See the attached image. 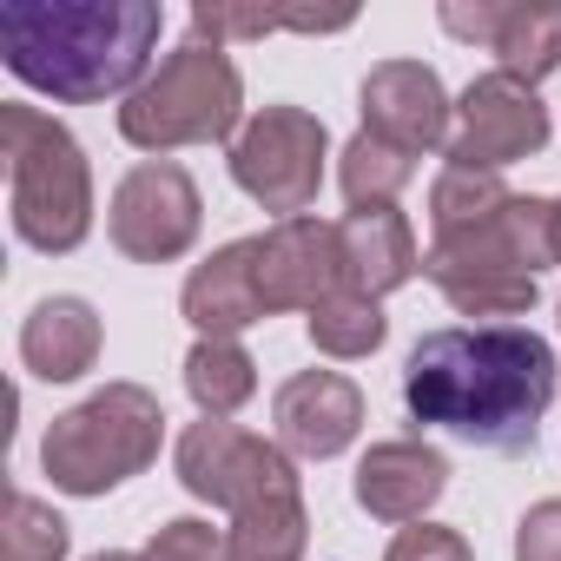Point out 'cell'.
<instances>
[{
  "label": "cell",
  "mask_w": 561,
  "mask_h": 561,
  "mask_svg": "<svg viewBox=\"0 0 561 561\" xmlns=\"http://www.w3.org/2000/svg\"><path fill=\"white\" fill-rule=\"evenodd\" d=\"M403 403L476 449L522 456L554 403V351L528 324H449L430 331L403 364Z\"/></svg>",
  "instance_id": "6da1fadb"
},
{
  "label": "cell",
  "mask_w": 561,
  "mask_h": 561,
  "mask_svg": "<svg viewBox=\"0 0 561 561\" xmlns=\"http://www.w3.org/2000/svg\"><path fill=\"white\" fill-rule=\"evenodd\" d=\"M165 8L159 0H8L0 60L8 73L60 106H93L106 93H139Z\"/></svg>",
  "instance_id": "7a4b0ae2"
},
{
  "label": "cell",
  "mask_w": 561,
  "mask_h": 561,
  "mask_svg": "<svg viewBox=\"0 0 561 561\" xmlns=\"http://www.w3.org/2000/svg\"><path fill=\"white\" fill-rule=\"evenodd\" d=\"M554 264V198H508L489 225L449 231L423 251L430 285L462 318H522L535 311V277Z\"/></svg>",
  "instance_id": "3957f363"
},
{
  "label": "cell",
  "mask_w": 561,
  "mask_h": 561,
  "mask_svg": "<svg viewBox=\"0 0 561 561\" xmlns=\"http://www.w3.org/2000/svg\"><path fill=\"white\" fill-rule=\"evenodd\" d=\"M0 146H8V211L21 244L67 257L93 231V172L80 139L41 106H0Z\"/></svg>",
  "instance_id": "277c9868"
},
{
  "label": "cell",
  "mask_w": 561,
  "mask_h": 561,
  "mask_svg": "<svg viewBox=\"0 0 561 561\" xmlns=\"http://www.w3.org/2000/svg\"><path fill=\"white\" fill-rule=\"evenodd\" d=\"M244 80L231 67L225 47H205V41H185L172 47L139 93H126L119 106V133L126 146L139 152H179V146H218V139H238L244 126Z\"/></svg>",
  "instance_id": "5b68a950"
},
{
  "label": "cell",
  "mask_w": 561,
  "mask_h": 561,
  "mask_svg": "<svg viewBox=\"0 0 561 561\" xmlns=\"http://www.w3.org/2000/svg\"><path fill=\"white\" fill-rule=\"evenodd\" d=\"M165 436V410L146 383H106L87 403H73L67 416H54L41 462L54 476V489L67 495H106L119 482H133L139 469H152Z\"/></svg>",
  "instance_id": "8992f818"
},
{
  "label": "cell",
  "mask_w": 561,
  "mask_h": 561,
  "mask_svg": "<svg viewBox=\"0 0 561 561\" xmlns=\"http://www.w3.org/2000/svg\"><path fill=\"white\" fill-rule=\"evenodd\" d=\"M324 159H331V133L305 106H264L231 139V179H238V192L257 198L277 218H305L318 205Z\"/></svg>",
  "instance_id": "52a82bcc"
},
{
  "label": "cell",
  "mask_w": 561,
  "mask_h": 561,
  "mask_svg": "<svg viewBox=\"0 0 561 561\" xmlns=\"http://www.w3.org/2000/svg\"><path fill=\"white\" fill-rule=\"evenodd\" d=\"M179 482L198 502L238 515V508H251V502H264L277 489H298V462L277 449V443L238 430L231 416H198L179 436Z\"/></svg>",
  "instance_id": "ba28073f"
},
{
  "label": "cell",
  "mask_w": 561,
  "mask_h": 561,
  "mask_svg": "<svg viewBox=\"0 0 561 561\" xmlns=\"http://www.w3.org/2000/svg\"><path fill=\"white\" fill-rule=\"evenodd\" d=\"M198 225H205V198L192 185L185 165L172 159H146L119 179L113 192V211H106V231L113 244L133 257V264H172L198 244Z\"/></svg>",
  "instance_id": "9c48e42d"
},
{
  "label": "cell",
  "mask_w": 561,
  "mask_h": 561,
  "mask_svg": "<svg viewBox=\"0 0 561 561\" xmlns=\"http://www.w3.org/2000/svg\"><path fill=\"white\" fill-rule=\"evenodd\" d=\"M548 146V106L535 100V87L508 80L502 67L469 80V93L456 100V126H449V165L469 172H502L515 159H535Z\"/></svg>",
  "instance_id": "30bf717a"
},
{
  "label": "cell",
  "mask_w": 561,
  "mask_h": 561,
  "mask_svg": "<svg viewBox=\"0 0 561 561\" xmlns=\"http://www.w3.org/2000/svg\"><path fill=\"white\" fill-rule=\"evenodd\" d=\"M257 257V298L264 311H318L324 298L344 291V251H337V225L324 218H277L271 231L251 238Z\"/></svg>",
  "instance_id": "8fae6325"
},
{
  "label": "cell",
  "mask_w": 561,
  "mask_h": 561,
  "mask_svg": "<svg viewBox=\"0 0 561 561\" xmlns=\"http://www.w3.org/2000/svg\"><path fill=\"white\" fill-rule=\"evenodd\" d=\"M271 430H277V449L285 456L331 462L364 430V390L344 370H298L285 390L271 397Z\"/></svg>",
  "instance_id": "7c38bea8"
},
{
  "label": "cell",
  "mask_w": 561,
  "mask_h": 561,
  "mask_svg": "<svg viewBox=\"0 0 561 561\" xmlns=\"http://www.w3.org/2000/svg\"><path fill=\"white\" fill-rule=\"evenodd\" d=\"M449 126H456V106L436 80V67L423 60H383L364 73V133L390 139L397 152H430V146H449Z\"/></svg>",
  "instance_id": "4fadbf2b"
},
{
  "label": "cell",
  "mask_w": 561,
  "mask_h": 561,
  "mask_svg": "<svg viewBox=\"0 0 561 561\" xmlns=\"http://www.w3.org/2000/svg\"><path fill=\"white\" fill-rule=\"evenodd\" d=\"M449 489V462L443 449L397 436V443H370V456L357 462V508L377 522H423Z\"/></svg>",
  "instance_id": "5bb4252c"
},
{
  "label": "cell",
  "mask_w": 561,
  "mask_h": 561,
  "mask_svg": "<svg viewBox=\"0 0 561 561\" xmlns=\"http://www.w3.org/2000/svg\"><path fill=\"white\" fill-rule=\"evenodd\" d=\"M185 324L198 337H238L251 324H264V298H257V257H251V238L238 244H218L192 277H185Z\"/></svg>",
  "instance_id": "9a60e30c"
},
{
  "label": "cell",
  "mask_w": 561,
  "mask_h": 561,
  "mask_svg": "<svg viewBox=\"0 0 561 561\" xmlns=\"http://www.w3.org/2000/svg\"><path fill=\"white\" fill-rule=\"evenodd\" d=\"M337 251H344V291L357 298H383L397 285L423 271V251H416V231L397 205H370V211H351L337 225Z\"/></svg>",
  "instance_id": "2e32d148"
},
{
  "label": "cell",
  "mask_w": 561,
  "mask_h": 561,
  "mask_svg": "<svg viewBox=\"0 0 561 561\" xmlns=\"http://www.w3.org/2000/svg\"><path fill=\"white\" fill-rule=\"evenodd\" d=\"M21 364L41 383H73L100 364V311L87 298H41L21 324Z\"/></svg>",
  "instance_id": "e0dca14e"
},
{
  "label": "cell",
  "mask_w": 561,
  "mask_h": 561,
  "mask_svg": "<svg viewBox=\"0 0 561 561\" xmlns=\"http://www.w3.org/2000/svg\"><path fill=\"white\" fill-rule=\"evenodd\" d=\"M305 548H311V515H305L298 489H277V495L238 508L225 528L231 561H305Z\"/></svg>",
  "instance_id": "ac0fdd59"
},
{
  "label": "cell",
  "mask_w": 561,
  "mask_h": 561,
  "mask_svg": "<svg viewBox=\"0 0 561 561\" xmlns=\"http://www.w3.org/2000/svg\"><path fill=\"white\" fill-rule=\"evenodd\" d=\"M185 390H192L198 416H238L257 397V364L238 337H198L185 357Z\"/></svg>",
  "instance_id": "d6986e66"
},
{
  "label": "cell",
  "mask_w": 561,
  "mask_h": 561,
  "mask_svg": "<svg viewBox=\"0 0 561 561\" xmlns=\"http://www.w3.org/2000/svg\"><path fill=\"white\" fill-rule=\"evenodd\" d=\"M416 179V159L410 152H397L390 139H377V133H357L351 146H344V159H337V185H344V198H351V211H370V205H397V192Z\"/></svg>",
  "instance_id": "ffe728a7"
},
{
  "label": "cell",
  "mask_w": 561,
  "mask_h": 561,
  "mask_svg": "<svg viewBox=\"0 0 561 561\" xmlns=\"http://www.w3.org/2000/svg\"><path fill=\"white\" fill-rule=\"evenodd\" d=\"M489 54L502 60L508 80L541 87L561 67V8H508V21H502V34H495Z\"/></svg>",
  "instance_id": "44dd1931"
},
{
  "label": "cell",
  "mask_w": 561,
  "mask_h": 561,
  "mask_svg": "<svg viewBox=\"0 0 561 561\" xmlns=\"http://www.w3.org/2000/svg\"><path fill=\"white\" fill-rule=\"evenodd\" d=\"M515 192L502 185V172H469V165H443L436 185H430V225L436 238L449 231H469V225H489Z\"/></svg>",
  "instance_id": "7402d4cb"
},
{
  "label": "cell",
  "mask_w": 561,
  "mask_h": 561,
  "mask_svg": "<svg viewBox=\"0 0 561 561\" xmlns=\"http://www.w3.org/2000/svg\"><path fill=\"white\" fill-rule=\"evenodd\" d=\"M390 337V318L377 311V298H357V291H337V298H324L318 311H311V344L324 351V357H370L377 344Z\"/></svg>",
  "instance_id": "603a6c76"
},
{
  "label": "cell",
  "mask_w": 561,
  "mask_h": 561,
  "mask_svg": "<svg viewBox=\"0 0 561 561\" xmlns=\"http://www.w3.org/2000/svg\"><path fill=\"white\" fill-rule=\"evenodd\" d=\"M73 528L27 489L8 495V561H67Z\"/></svg>",
  "instance_id": "cb8c5ba5"
},
{
  "label": "cell",
  "mask_w": 561,
  "mask_h": 561,
  "mask_svg": "<svg viewBox=\"0 0 561 561\" xmlns=\"http://www.w3.org/2000/svg\"><path fill=\"white\" fill-rule=\"evenodd\" d=\"M285 27V14H271V8H192V41L205 47H225V41H264Z\"/></svg>",
  "instance_id": "d4e9b609"
},
{
  "label": "cell",
  "mask_w": 561,
  "mask_h": 561,
  "mask_svg": "<svg viewBox=\"0 0 561 561\" xmlns=\"http://www.w3.org/2000/svg\"><path fill=\"white\" fill-rule=\"evenodd\" d=\"M146 561H231V554H225V535H218L211 522L179 515V522H165V528L146 541Z\"/></svg>",
  "instance_id": "484cf974"
},
{
  "label": "cell",
  "mask_w": 561,
  "mask_h": 561,
  "mask_svg": "<svg viewBox=\"0 0 561 561\" xmlns=\"http://www.w3.org/2000/svg\"><path fill=\"white\" fill-rule=\"evenodd\" d=\"M383 561H476V548H469L456 528L423 522V528H403V535L390 541V554H383Z\"/></svg>",
  "instance_id": "4316f807"
},
{
  "label": "cell",
  "mask_w": 561,
  "mask_h": 561,
  "mask_svg": "<svg viewBox=\"0 0 561 561\" xmlns=\"http://www.w3.org/2000/svg\"><path fill=\"white\" fill-rule=\"evenodd\" d=\"M515 561H561V495L535 502L515 522Z\"/></svg>",
  "instance_id": "83f0119b"
},
{
  "label": "cell",
  "mask_w": 561,
  "mask_h": 561,
  "mask_svg": "<svg viewBox=\"0 0 561 561\" xmlns=\"http://www.w3.org/2000/svg\"><path fill=\"white\" fill-rule=\"evenodd\" d=\"M502 21H508V0H476V8H462V0H443V27H449L456 41H482V47H495Z\"/></svg>",
  "instance_id": "f1b7e54d"
},
{
  "label": "cell",
  "mask_w": 561,
  "mask_h": 561,
  "mask_svg": "<svg viewBox=\"0 0 561 561\" xmlns=\"http://www.w3.org/2000/svg\"><path fill=\"white\" fill-rule=\"evenodd\" d=\"M93 561H146V554H126V548H106V554H93Z\"/></svg>",
  "instance_id": "f546056e"
},
{
  "label": "cell",
  "mask_w": 561,
  "mask_h": 561,
  "mask_svg": "<svg viewBox=\"0 0 561 561\" xmlns=\"http://www.w3.org/2000/svg\"><path fill=\"white\" fill-rule=\"evenodd\" d=\"M554 264H561V198H554Z\"/></svg>",
  "instance_id": "4dcf8cb0"
}]
</instances>
